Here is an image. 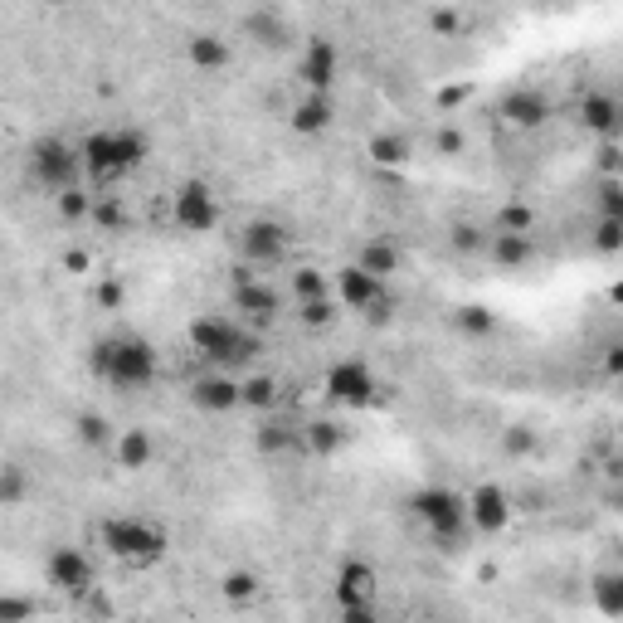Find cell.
Here are the masks:
<instances>
[{"label": "cell", "mask_w": 623, "mask_h": 623, "mask_svg": "<svg viewBox=\"0 0 623 623\" xmlns=\"http://www.w3.org/2000/svg\"><path fill=\"white\" fill-rule=\"evenodd\" d=\"M78 147H83V171H88V181L98 185V190H112L117 181H127L132 171L147 166V156H151L147 132H142V127H127V122L83 137Z\"/></svg>", "instance_id": "1"}, {"label": "cell", "mask_w": 623, "mask_h": 623, "mask_svg": "<svg viewBox=\"0 0 623 623\" xmlns=\"http://www.w3.org/2000/svg\"><path fill=\"white\" fill-rule=\"evenodd\" d=\"M190 346H195V356L210 370H229V375H239V370L249 366V361H258V351H263L258 331L244 327V322L229 317V312H200V317L190 322Z\"/></svg>", "instance_id": "2"}, {"label": "cell", "mask_w": 623, "mask_h": 623, "mask_svg": "<svg viewBox=\"0 0 623 623\" xmlns=\"http://www.w3.org/2000/svg\"><path fill=\"white\" fill-rule=\"evenodd\" d=\"M93 370L108 380L112 390H147L151 380L161 375V356H156V346H151L147 336H137V331H117L108 341H98L93 346Z\"/></svg>", "instance_id": "3"}, {"label": "cell", "mask_w": 623, "mask_h": 623, "mask_svg": "<svg viewBox=\"0 0 623 623\" xmlns=\"http://www.w3.org/2000/svg\"><path fill=\"white\" fill-rule=\"evenodd\" d=\"M103 546H108L112 560H122L132 570H147V565H156L166 555V531L156 521H147V516L122 512L103 521Z\"/></svg>", "instance_id": "4"}, {"label": "cell", "mask_w": 623, "mask_h": 623, "mask_svg": "<svg viewBox=\"0 0 623 623\" xmlns=\"http://www.w3.org/2000/svg\"><path fill=\"white\" fill-rule=\"evenodd\" d=\"M414 516H419V526L439 541V546H458L463 536H473V526H468V497L463 492H453V487H419L414 492Z\"/></svg>", "instance_id": "5"}, {"label": "cell", "mask_w": 623, "mask_h": 623, "mask_svg": "<svg viewBox=\"0 0 623 623\" xmlns=\"http://www.w3.org/2000/svg\"><path fill=\"white\" fill-rule=\"evenodd\" d=\"M30 176H35V185L54 190V195L74 190L88 176L83 171V147H74L69 137H35L30 142Z\"/></svg>", "instance_id": "6"}, {"label": "cell", "mask_w": 623, "mask_h": 623, "mask_svg": "<svg viewBox=\"0 0 623 623\" xmlns=\"http://www.w3.org/2000/svg\"><path fill=\"white\" fill-rule=\"evenodd\" d=\"M44 580L49 589L69 594V599H88L98 589V570H93V555L83 546H54L44 555Z\"/></svg>", "instance_id": "7"}, {"label": "cell", "mask_w": 623, "mask_h": 623, "mask_svg": "<svg viewBox=\"0 0 623 623\" xmlns=\"http://www.w3.org/2000/svg\"><path fill=\"white\" fill-rule=\"evenodd\" d=\"M322 390L341 409H366V404L380 400V380H375V370L366 361H336L327 370V380H322Z\"/></svg>", "instance_id": "8"}, {"label": "cell", "mask_w": 623, "mask_h": 623, "mask_svg": "<svg viewBox=\"0 0 623 623\" xmlns=\"http://www.w3.org/2000/svg\"><path fill=\"white\" fill-rule=\"evenodd\" d=\"M171 220L185 234H210L220 224V195L205 181H181L171 195Z\"/></svg>", "instance_id": "9"}, {"label": "cell", "mask_w": 623, "mask_h": 623, "mask_svg": "<svg viewBox=\"0 0 623 623\" xmlns=\"http://www.w3.org/2000/svg\"><path fill=\"white\" fill-rule=\"evenodd\" d=\"M288 249H293V234H288V224L278 220H249L244 234H239V258L254 263L258 273L288 263Z\"/></svg>", "instance_id": "10"}, {"label": "cell", "mask_w": 623, "mask_h": 623, "mask_svg": "<svg viewBox=\"0 0 623 623\" xmlns=\"http://www.w3.org/2000/svg\"><path fill=\"white\" fill-rule=\"evenodd\" d=\"M331 288H336V302H341L346 312H375V317H385L380 307H385L390 288H385L380 278H370L361 263H346V268L331 278Z\"/></svg>", "instance_id": "11"}, {"label": "cell", "mask_w": 623, "mask_h": 623, "mask_svg": "<svg viewBox=\"0 0 623 623\" xmlns=\"http://www.w3.org/2000/svg\"><path fill=\"white\" fill-rule=\"evenodd\" d=\"M190 404L205 409V414H229V409H244V380L229 375V370H205L190 380Z\"/></svg>", "instance_id": "12"}, {"label": "cell", "mask_w": 623, "mask_h": 623, "mask_svg": "<svg viewBox=\"0 0 623 623\" xmlns=\"http://www.w3.org/2000/svg\"><path fill=\"white\" fill-rule=\"evenodd\" d=\"M229 293H234V317H239L244 327H268V322H278L283 307H288V297L278 293L268 278L244 283V288H229Z\"/></svg>", "instance_id": "13"}, {"label": "cell", "mask_w": 623, "mask_h": 623, "mask_svg": "<svg viewBox=\"0 0 623 623\" xmlns=\"http://www.w3.org/2000/svg\"><path fill=\"white\" fill-rule=\"evenodd\" d=\"M507 521H512V497H507V487L482 482V487L468 492V526H473L477 536H497V531H507Z\"/></svg>", "instance_id": "14"}, {"label": "cell", "mask_w": 623, "mask_h": 623, "mask_svg": "<svg viewBox=\"0 0 623 623\" xmlns=\"http://www.w3.org/2000/svg\"><path fill=\"white\" fill-rule=\"evenodd\" d=\"M502 117H507V127H516V132H536V127L550 122V98L541 88L521 83L512 93H502Z\"/></svg>", "instance_id": "15"}, {"label": "cell", "mask_w": 623, "mask_h": 623, "mask_svg": "<svg viewBox=\"0 0 623 623\" xmlns=\"http://www.w3.org/2000/svg\"><path fill=\"white\" fill-rule=\"evenodd\" d=\"M580 127H585L589 137H614L623 132V108L614 93H604V88H594L580 98Z\"/></svg>", "instance_id": "16"}, {"label": "cell", "mask_w": 623, "mask_h": 623, "mask_svg": "<svg viewBox=\"0 0 623 623\" xmlns=\"http://www.w3.org/2000/svg\"><path fill=\"white\" fill-rule=\"evenodd\" d=\"M336 604L341 609H370L375 604V570L366 560H346L336 575Z\"/></svg>", "instance_id": "17"}, {"label": "cell", "mask_w": 623, "mask_h": 623, "mask_svg": "<svg viewBox=\"0 0 623 623\" xmlns=\"http://www.w3.org/2000/svg\"><path fill=\"white\" fill-rule=\"evenodd\" d=\"M302 83H307V93H322V98L331 93V83H336V49H331L327 39L307 44V54H302Z\"/></svg>", "instance_id": "18"}, {"label": "cell", "mask_w": 623, "mask_h": 623, "mask_svg": "<svg viewBox=\"0 0 623 623\" xmlns=\"http://www.w3.org/2000/svg\"><path fill=\"white\" fill-rule=\"evenodd\" d=\"M112 453H117V468L142 473V468H151V458H156V439H151L147 429H122L117 443H112Z\"/></svg>", "instance_id": "19"}, {"label": "cell", "mask_w": 623, "mask_h": 623, "mask_svg": "<svg viewBox=\"0 0 623 623\" xmlns=\"http://www.w3.org/2000/svg\"><path fill=\"white\" fill-rule=\"evenodd\" d=\"M331 98H322V93H307V98H297V108L288 112V122H293V132H302V137H322L331 127Z\"/></svg>", "instance_id": "20"}, {"label": "cell", "mask_w": 623, "mask_h": 623, "mask_svg": "<svg viewBox=\"0 0 623 623\" xmlns=\"http://www.w3.org/2000/svg\"><path fill=\"white\" fill-rule=\"evenodd\" d=\"M356 263L366 268L370 278H380V283H385L390 273H400V268H404V254H400V244H395V239H366Z\"/></svg>", "instance_id": "21"}, {"label": "cell", "mask_w": 623, "mask_h": 623, "mask_svg": "<svg viewBox=\"0 0 623 623\" xmlns=\"http://www.w3.org/2000/svg\"><path fill=\"white\" fill-rule=\"evenodd\" d=\"M341 443H346V429L331 424V419H312V424H302V453H312V458H331Z\"/></svg>", "instance_id": "22"}, {"label": "cell", "mask_w": 623, "mask_h": 623, "mask_svg": "<svg viewBox=\"0 0 623 623\" xmlns=\"http://www.w3.org/2000/svg\"><path fill=\"white\" fill-rule=\"evenodd\" d=\"M185 54H190L195 69H224V64L234 59V49H229V39L224 35H190Z\"/></svg>", "instance_id": "23"}, {"label": "cell", "mask_w": 623, "mask_h": 623, "mask_svg": "<svg viewBox=\"0 0 623 623\" xmlns=\"http://www.w3.org/2000/svg\"><path fill=\"white\" fill-rule=\"evenodd\" d=\"M589 599H594V609H599L604 619H623V575H619V570H604V575H594Z\"/></svg>", "instance_id": "24"}, {"label": "cell", "mask_w": 623, "mask_h": 623, "mask_svg": "<svg viewBox=\"0 0 623 623\" xmlns=\"http://www.w3.org/2000/svg\"><path fill=\"white\" fill-rule=\"evenodd\" d=\"M487 258L502 263V268H521V263H531V234H492Z\"/></svg>", "instance_id": "25"}, {"label": "cell", "mask_w": 623, "mask_h": 623, "mask_svg": "<svg viewBox=\"0 0 623 623\" xmlns=\"http://www.w3.org/2000/svg\"><path fill=\"white\" fill-rule=\"evenodd\" d=\"M54 210H59V220L83 224V220H93V210H98V195H88V185H74V190L54 195Z\"/></svg>", "instance_id": "26"}, {"label": "cell", "mask_w": 623, "mask_h": 623, "mask_svg": "<svg viewBox=\"0 0 623 623\" xmlns=\"http://www.w3.org/2000/svg\"><path fill=\"white\" fill-rule=\"evenodd\" d=\"M74 434H78V443H88V448H112V443H117V434H122V429H112L108 419H103V414H93V409H83V414H78L74 419Z\"/></svg>", "instance_id": "27"}, {"label": "cell", "mask_w": 623, "mask_h": 623, "mask_svg": "<svg viewBox=\"0 0 623 623\" xmlns=\"http://www.w3.org/2000/svg\"><path fill=\"white\" fill-rule=\"evenodd\" d=\"M322 297H336L327 273H317V268H297L293 273V302L297 307H302V302H322Z\"/></svg>", "instance_id": "28"}, {"label": "cell", "mask_w": 623, "mask_h": 623, "mask_svg": "<svg viewBox=\"0 0 623 623\" xmlns=\"http://www.w3.org/2000/svg\"><path fill=\"white\" fill-rule=\"evenodd\" d=\"M244 30L258 35V44H288V25H283V15H273V10H254V15H244Z\"/></svg>", "instance_id": "29"}, {"label": "cell", "mask_w": 623, "mask_h": 623, "mask_svg": "<svg viewBox=\"0 0 623 623\" xmlns=\"http://www.w3.org/2000/svg\"><path fill=\"white\" fill-rule=\"evenodd\" d=\"M258 448L263 453H302V429H293V424H263L258 429Z\"/></svg>", "instance_id": "30"}, {"label": "cell", "mask_w": 623, "mask_h": 623, "mask_svg": "<svg viewBox=\"0 0 623 623\" xmlns=\"http://www.w3.org/2000/svg\"><path fill=\"white\" fill-rule=\"evenodd\" d=\"M336 317H341V302H336V297H322V302H302V307H297V322H302L307 331H327Z\"/></svg>", "instance_id": "31"}, {"label": "cell", "mask_w": 623, "mask_h": 623, "mask_svg": "<svg viewBox=\"0 0 623 623\" xmlns=\"http://www.w3.org/2000/svg\"><path fill=\"white\" fill-rule=\"evenodd\" d=\"M258 589H263V585H258L254 570H229V575H224V585H220V594L229 599V604H254Z\"/></svg>", "instance_id": "32"}, {"label": "cell", "mask_w": 623, "mask_h": 623, "mask_svg": "<svg viewBox=\"0 0 623 623\" xmlns=\"http://www.w3.org/2000/svg\"><path fill=\"white\" fill-rule=\"evenodd\" d=\"M244 409H278V380H244Z\"/></svg>", "instance_id": "33"}, {"label": "cell", "mask_w": 623, "mask_h": 623, "mask_svg": "<svg viewBox=\"0 0 623 623\" xmlns=\"http://www.w3.org/2000/svg\"><path fill=\"white\" fill-rule=\"evenodd\" d=\"M594 210L599 220H623V181H599V195H594Z\"/></svg>", "instance_id": "34"}, {"label": "cell", "mask_w": 623, "mask_h": 623, "mask_svg": "<svg viewBox=\"0 0 623 623\" xmlns=\"http://www.w3.org/2000/svg\"><path fill=\"white\" fill-rule=\"evenodd\" d=\"M589 249H594V254H623V220H599L594 224Z\"/></svg>", "instance_id": "35"}, {"label": "cell", "mask_w": 623, "mask_h": 623, "mask_svg": "<svg viewBox=\"0 0 623 623\" xmlns=\"http://www.w3.org/2000/svg\"><path fill=\"white\" fill-rule=\"evenodd\" d=\"M93 224H98V229H122V224H127V205H122V195H98Z\"/></svg>", "instance_id": "36"}, {"label": "cell", "mask_w": 623, "mask_h": 623, "mask_svg": "<svg viewBox=\"0 0 623 623\" xmlns=\"http://www.w3.org/2000/svg\"><path fill=\"white\" fill-rule=\"evenodd\" d=\"M487 244H492V234H482L477 224H458L453 229V249H463V254H487Z\"/></svg>", "instance_id": "37"}, {"label": "cell", "mask_w": 623, "mask_h": 623, "mask_svg": "<svg viewBox=\"0 0 623 623\" xmlns=\"http://www.w3.org/2000/svg\"><path fill=\"white\" fill-rule=\"evenodd\" d=\"M458 331L487 336V331H492V312H487V307H463V312H458Z\"/></svg>", "instance_id": "38"}, {"label": "cell", "mask_w": 623, "mask_h": 623, "mask_svg": "<svg viewBox=\"0 0 623 623\" xmlns=\"http://www.w3.org/2000/svg\"><path fill=\"white\" fill-rule=\"evenodd\" d=\"M375 161H390V166H400L409 161V147H404V137H375Z\"/></svg>", "instance_id": "39"}, {"label": "cell", "mask_w": 623, "mask_h": 623, "mask_svg": "<svg viewBox=\"0 0 623 623\" xmlns=\"http://www.w3.org/2000/svg\"><path fill=\"white\" fill-rule=\"evenodd\" d=\"M502 448H507L512 458H521V453H531V448H536V434H531L526 424H512V429L502 434Z\"/></svg>", "instance_id": "40"}, {"label": "cell", "mask_w": 623, "mask_h": 623, "mask_svg": "<svg viewBox=\"0 0 623 623\" xmlns=\"http://www.w3.org/2000/svg\"><path fill=\"white\" fill-rule=\"evenodd\" d=\"M20 492H25V477H20V468H5V482H0V502H5V507H20Z\"/></svg>", "instance_id": "41"}, {"label": "cell", "mask_w": 623, "mask_h": 623, "mask_svg": "<svg viewBox=\"0 0 623 623\" xmlns=\"http://www.w3.org/2000/svg\"><path fill=\"white\" fill-rule=\"evenodd\" d=\"M25 614H30V604H25L20 594H5V599H0V623H20Z\"/></svg>", "instance_id": "42"}, {"label": "cell", "mask_w": 623, "mask_h": 623, "mask_svg": "<svg viewBox=\"0 0 623 623\" xmlns=\"http://www.w3.org/2000/svg\"><path fill=\"white\" fill-rule=\"evenodd\" d=\"M122 297H127V288H122L117 278H103V288H98V302H103V307H122Z\"/></svg>", "instance_id": "43"}, {"label": "cell", "mask_w": 623, "mask_h": 623, "mask_svg": "<svg viewBox=\"0 0 623 623\" xmlns=\"http://www.w3.org/2000/svg\"><path fill=\"white\" fill-rule=\"evenodd\" d=\"M429 25L443 30V35H453V30L463 25V15H458V10H434V15H429Z\"/></svg>", "instance_id": "44"}, {"label": "cell", "mask_w": 623, "mask_h": 623, "mask_svg": "<svg viewBox=\"0 0 623 623\" xmlns=\"http://www.w3.org/2000/svg\"><path fill=\"white\" fill-rule=\"evenodd\" d=\"M341 623H380V614H375V604L370 609H341Z\"/></svg>", "instance_id": "45"}, {"label": "cell", "mask_w": 623, "mask_h": 623, "mask_svg": "<svg viewBox=\"0 0 623 623\" xmlns=\"http://www.w3.org/2000/svg\"><path fill=\"white\" fill-rule=\"evenodd\" d=\"M604 370H609V375H623V346H609V356H604Z\"/></svg>", "instance_id": "46"}, {"label": "cell", "mask_w": 623, "mask_h": 623, "mask_svg": "<svg viewBox=\"0 0 623 623\" xmlns=\"http://www.w3.org/2000/svg\"><path fill=\"white\" fill-rule=\"evenodd\" d=\"M619 108H623V98H619Z\"/></svg>", "instance_id": "47"}]
</instances>
